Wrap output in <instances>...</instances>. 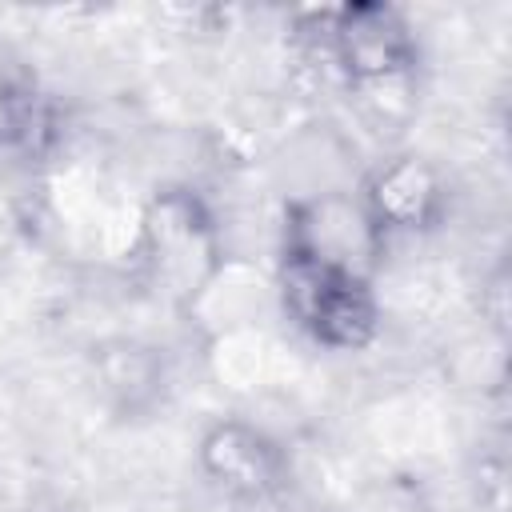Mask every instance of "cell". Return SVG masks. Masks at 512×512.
Returning a JSON list of instances; mask_svg holds the SVG:
<instances>
[{
    "instance_id": "cell-1",
    "label": "cell",
    "mask_w": 512,
    "mask_h": 512,
    "mask_svg": "<svg viewBox=\"0 0 512 512\" xmlns=\"http://www.w3.org/2000/svg\"><path fill=\"white\" fill-rule=\"evenodd\" d=\"M224 232L196 184L172 180L148 192L128 244L132 280L176 312L196 308L224 276Z\"/></svg>"
},
{
    "instance_id": "cell-2",
    "label": "cell",
    "mask_w": 512,
    "mask_h": 512,
    "mask_svg": "<svg viewBox=\"0 0 512 512\" xmlns=\"http://www.w3.org/2000/svg\"><path fill=\"white\" fill-rule=\"evenodd\" d=\"M324 44L344 96L372 116H396L416 92L424 64L412 16L384 0H348L324 8Z\"/></svg>"
},
{
    "instance_id": "cell-3",
    "label": "cell",
    "mask_w": 512,
    "mask_h": 512,
    "mask_svg": "<svg viewBox=\"0 0 512 512\" xmlns=\"http://www.w3.org/2000/svg\"><path fill=\"white\" fill-rule=\"evenodd\" d=\"M276 296L296 332L324 352H360L380 336L384 304L376 276L276 252Z\"/></svg>"
},
{
    "instance_id": "cell-4",
    "label": "cell",
    "mask_w": 512,
    "mask_h": 512,
    "mask_svg": "<svg viewBox=\"0 0 512 512\" xmlns=\"http://www.w3.org/2000/svg\"><path fill=\"white\" fill-rule=\"evenodd\" d=\"M196 472L228 504H272L292 484L288 448L244 416H216L196 436Z\"/></svg>"
},
{
    "instance_id": "cell-5",
    "label": "cell",
    "mask_w": 512,
    "mask_h": 512,
    "mask_svg": "<svg viewBox=\"0 0 512 512\" xmlns=\"http://www.w3.org/2000/svg\"><path fill=\"white\" fill-rule=\"evenodd\" d=\"M356 204L368 216L372 232L384 240L428 236L448 220L452 184L444 168L424 152H388L356 184Z\"/></svg>"
},
{
    "instance_id": "cell-6",
    "label": "cell",
    "mask_w": 512,
    "mask_h": 512,
    "mask_svg": "<svg viewBox=\"0 0 512 512\" xmlns=\"http://www.w3.org/2000/svg\"><path fill=\"white\" fill-rule=\"evenodd\" d=\"M280 252L376 276V264L384 260V240L372 232L352 192H308L292 196L284 208Z\"/></svg>"
},
{
    "instance_id": "cell-7",
    "label": "cell",
    "mask_w": 512,
    "mask_h": 512,
    "mask_svg": "<svg viewBox=\"0 0 512 512\" xmlns=\"http://www.w3.org/2000/svg\"><path fill=\"white\" fill-rule=\"evenodd\" d=\"M68 136V116L60 96L36 76L32 64L0 56V160L8 164H48Z\"/></svg>"
},
{
    "instance_id": "cell-8",
    "label": "cell",
    "mask_w": 512,
    "mask_h": 512,
    "mask_svg": "<svg viewBox=\"0 0 512 512\" xmlns=\"http://www.w3.org/2000/svg\"><path fill=\"white\" fill-rule=\"evenodd\" d=\"M92 352H96L92 356V372H96L100 396L112 404V412L144 416L164 400L168 364H164L160 348L120 336V340H104Z\"/></svg>"
},
{
    "instance_id": "cell-9",
    "label": "cell",
    "mask_w": 512,
    "mask_h": 512,
    "mask_svg": "<svg viewBox=\"0 0 512 512\" xmlns=\"http://www.w3.org/2000/svg\"><path fill=\"white\" fill-rule=\"evenodd\" d=\"M480 316H484L496 332L508 328V268H504V264H496V268L480 280Z\"/></svg>"
},
{
    "instance_id": "cell-10",
    "label": "cell",
    "mask_w": 512,
    "mask_h": 512,
    "mask_svg": "<svg viewBox=\"0 0 512 512\" xmlns=\"http://www.w3.org/2000/svg\"><path fill=\"white\" fill-rule=\"evenodd\" d=\"M24 512H84V508H76V504H68V500H36V504H28Z\"/></svg>"
}]
</instances>
